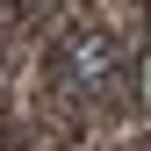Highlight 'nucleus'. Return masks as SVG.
Segmentation results:
<instances>
[{
  "mask_svg": "<svg viewBox=\"0 0 151 151\" xmlns=\"http://www.w3.org/2000/svg\"><path fill=\"white\" fill-rule=\"evenodd\" d=\"M108 65H115L108 36H79V43L65 50V72H79V79H108Z\"/></svg>",
  "mask_w": 151,
  "mask_h": 151,
  "instance_id": "f257e3e1",
  "label": "nucleus"
}]
</instances>
